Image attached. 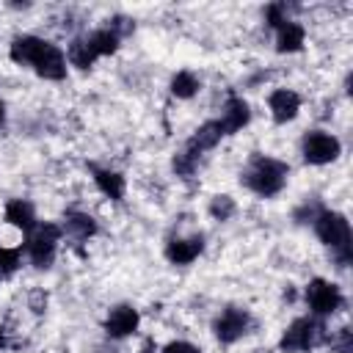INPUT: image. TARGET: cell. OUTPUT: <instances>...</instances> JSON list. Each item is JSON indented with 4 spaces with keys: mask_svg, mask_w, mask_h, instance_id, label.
Here are the masks:
<instances>
[{
    "mask_svg": "<svg viewBox=\"0 0 353 353\" xmlns=\"http://www.w3.org/2000/svg\"><path fill=\"white\" fill-rule=\"evenodd\" d=\"M11 61L19 66H33V72L44 80H63L66 77V55L52 41L39 36H17L8 50Z\"/></svg>",
    "mask_w": 353,
    "mask_h": 353,
    "instance_id": "cell-1",
    "label": "cell"
},
{
    "mask_svg": "<svg viewBox=\"0 0 353 353\" xmlns=\"http://www.w3.org/2000/svg\"><path fill=\"white\" fill-rule=\"evenodd\" d=\"M287 174H290V165L276 160V157H265V154H254L251 163L243 168L240 174V182L254 190L256 196L262 199H270L276 193H281L284 182H287Z\"/></svg>",
    "mask_w": 353,
    "mask_h": 353,
    "instance_id": "cell-2",
    "label": "cell"
},
{
    "mask_svg": "<svg viewBox=\"0 0 353 353\" xmlns=\"http://www.w3.org/2000/svg\"><path fill=\"white\" fill-rule=\"evenodd\" d=\"M312 223H314V232H317L320 243L331 248L336 265H339V268H347V265L353 262V234H350V221H347L342 212L323 210Z\"/></svg>",
    "mask_w": 353,
    "mask_h": 353,
    "instance_id": "cell-3",
    "label": "cell"
},
{
    "mask_svg": "<svg viewBox=\"0 0 353 353\" xmlns=\"http://www.w3.org/2000/svg\"><path fill=\"white\" fill-rule=\"evenodd\" d=\"M323 342H325V325L317 317H298L281 334L279 347L284 353H303V350H312Z\"/></svg>",
    "mask_w": 353,
    "mask_h": 353,
    "instance_id": "cell-4",
    "label": "cell"
},
{
    "mask_svg": "<svg viewBox=\"0 0 353 353\" xmlns=\"http://www.w3.org/2000/svg\"><path fill=\"white\" fill-rule=\"evenodd\" d=\"M61 234H63V229L55 226V223H41V226H36V229L28 234V240H25V254L30 256V262H33L36 268H50V265H52Z\"/></svg>",
    "mask_w": 353,
    "mask_h": 353,
    "instance_id": "cell-5",
    "label": "cell"
},
{
    "mask_svg": "<svg viewBox=\"0 0 353 353\" xmlns=\"http://www.w3.org/2000/svg\"><path fill=\"white\" fill-rule=\"evenodd\" d=\"M306 303L314 317H325V314H334L336 309H342L345 298L336 284H331L325 279H312L306 287Z\"/></svg>",
    "mask_w": 353,
    "mask_h": 353,
    "instance_id": "cell-6",
    "label": "cell"
},
{
    "mask_svg": "<svg viewBox=\"0 0 353 353\" xmlns=\"http://www.w3.org/2000/svg\"><path fill=\"white\" fill-rule=\"evenodd\" d=\"M339 152H342V146L331 132L312 130V132L303 135V160L309 165H325V163L336 160Z\"/></svg>",
    "mask_w": 353,
    "mask_h": 353,
    "instance_id": "cell-7",
    "label": "cell"
},
{
    "mask_svg": "<svg viewBox=\"0 0 353 353\" xmlns=\"http://www.w3.org/2000/svg\"><path fill=\"white\" fill-rule=\"evenodd\" d=\"M251 323H254V320H251V314H248L245 309H240V306H226V309L215 317L212 331H215L218 342L232 345V342H237L243 334H248Z\"/></svg>",
    "mask_w": 353,
    "mask_h": 353,
    "instance_id": "cell-8",
    "label": "cell"
},
{
    "mask_svg": "<svg viewBox=\"0 0 353 353\" xmlns=\"http://www.w3.org/2000/svg\"><path fill=\"white\" fill-rule=\"evenodd\" d=\"M223 138V130H221V124H218V119H212V121H204L193 135H190V141L185 143V149H182V154L188 157V160H193L196 165H199V157L204 154V152H210V149H215V143Z\"/></svg>",
    "mask_w": 353,
    "mask_h": 353,
    "instance_id": "cell-9",
    "label": "cell"
},
{
    "mask_svg": "<svg viewBox=\"0 0 353 353\" xmlns=\"http://www.w3.org/2000/svg\"><path fill=\"white\" fill-rule=\"evenodd\" d=\"M141 323V314L135 306L130 303H119L110 309L108 320H105V334L113 336V339H121V336H130Z\"/></svg>",
    "mask_w": 353,
    "mask_h": 353,
    "instance_id": "cell-10",
    "label": "cell"
},
{
    "mask_svg": "<svg viewBox=\"0 0 353 353\" xmlns=\"http://www.w3.org/2000/svg\"><path fill=\"white\" fill-rule=\"evenodd\" d=\"M248 119H251L248 102H245L243 97H234V94H232V97L226 99V105H223V113H221L218 124H221L223 135H234L237 130H243V127L248 124Z\"/></svg>",
    "mask_w": 353,
    "mask_h": 353,
    "instance_id": "cell-11",
    "label": "cell"
},
{
    "mask_svg": "<svg viewBox=\"0 0 353 353\" xmlns=\"http://www.w3.org/2000/svg\"><path fill=\"white\" fill-rule=\"evenodd\" d=\"M268 105H270V113H273V121L276 124H287L298 116V108H301V97L295 91H287V88H276L270 97H268Z\"/></svg>",
    "mask_w": 353,
    "mask_h": 353,
    "instance_id": "cell-12",
    "label": "cell"
},
{
    "mask_svg": "<svg viewBox=\"0 0 353 353\" xmlns=\"http://www.w3.org/2000/svg\"><path fill=\"white\" fill-rule=\"evenodd\" d=\"M201 251H204V237L201 234H193V237H185V240H168L165 243V259L171 265H190Z\"/></svg>",
    "mask_w": 353,
    "mask_h": 353,
    "instance_id": "cell-13",
    "label": "cell"
},
{
    "mask_svg": "<svg viewBox=\"0 0 353 353\" xmlns=\"http://www.w3.org/2000/svg\"><path fill=\"white\" fill-rule=\"evenodd\" d=\"M6 223H11V226L22 229L25 234H30V232L39 226L33 204L25 201V199H11V201L6 204Z\"/></svg>",
    "mask_w": 353,
    "mask_h": 353,
    "instance_id": "cell-14",
    "label": "cell"
},
{
    "mask_svg": "<svg viewBox=\"0 0 353 353\" xmlns=\"http://www.w3.org/2000/svg\"><path fill=\"white\" fill-rule=\"evenodd\" d=\"M63 232L77 240V243H85L88 237L97 234V221L88 215V212H80V210H69L63 215Z\"/></svg>",
    "mask_w": 353,
    "mask_h": 353,
    "instance_id": "cell-15",
    "label": "cell"
},
{
    "mask_svg": "<svg viewBox=\"0 0 353 353\" xmlns=\"http://www.w3.org/2000/svg\"><path fill=\"white\" fill-rule=\"evenodd\" d=\"M303 39H306V30L303 25L287 19L276 28V50L279 52H298L303 47Z\"/></svg>",
    "mask_w": 353,
    "mask_h": 353,
    "instance_id": "cell-16",
    "label": "cell"
},
{
    "mask_svg": "<svg viewBox=\"0 0 353 353\" xmlns=\"http://www.w3.org/2000/svg\"><path fill=\"white\" fill-rule=\"evenodd\" d=\"M91 168V174H94V182H97V188L108 196V199H113V201H121V196H124V176L119 174V171H110V168H99V165H88Z\"/></svg>",
    "mask_w": 353,
    "mask_h": 353,
    "instance_id": "cell-17",
    "label": "cell"
},
{
    "mask_svg": "<svg viewBox=\"0 0 353 353\" xmlns=\"http://www.w3.org/2000/svg\"><path fill=\"white\" fill-rule=\"evenodd\" d=\"M199 88H201L199 77H196L193 72H188V69L176 72V74H174V80H171V94H174V97H179V99H190Z\"/></svg>",
    "mask_w": 353,
    "mask_h": 353,
    "instance_id": "cell-18",
    "label": "cell"
},
{
    "mask_svg": "<svg viewBox=\"0 0 353 353\" xmlns=\"http://www.w3.org/2000/svg\"><path fill=\"white\" fill-rule=\"evenodd\" d=\"M19 256H22V245H17V248H3L0 245V279H8V276L17 273Z\"/></svg>",
    "mask_w": 353,
    "mask_h": 353,
    "instance_id": "cell-19",
    "label": "cell"
},
{
    "mask_svg": "<svg viewBox=\"0 0 353 353\" xmlns=\"http://www.w3.org/2000/svg\"><path fill=\"white\" fill-rule=\"evenodd\" d=\"M210 215L215 221H229L234 215V199L232 196H215L210 201Z\"/></svg>",
    "mask_w": 353,
    "mask_h": 353,
    "instance_id": "cell-20",
    "label": "cell"
},
{
    "mask_svg": "<svg viewBox=\"0 0 353 353\" xmlns=\"http://www.w3.org/2000/svg\"><path fill=\"white\" fill-rule=\"evenodd\" d=\"M265 19H268L270 28H279L281 22H287V6L284 3H270L265 8Z\"/></svg>",
    "mask_w": 353,
    "mask_h": 353,
    "instance_id": "cell-21",
    "label": "cell"
},
{
    "mask_svg": "<svg viewBox=\"0 0 353 353\" xmlns=\"http://www.w3.org/2000/svg\"><path fill=\"white\" fill-rule=\"evenodd\" d=\"M331 345L336 347V353H353V331L347 325H342L336 331V339H331Z\"/></svg>",
    "mask_w": 353,
    "mask_h": 353,
    "instance_id": "cell-22",
    "label": "cell"
},
{
    "mask_svg": "<svg viewBox=\"0 0 353 353\" xmlns=\"http://www.w3.org/2000/svg\"><path fill=\"white\" fill-rule=\"evenodd\" d=\"M320 212H323V207H320L317 201H312V204L306 201V204H303V207L295 212V221H301V223H309V221H314Z\"/></svg>",
    "mask_w": 353,
    "mask_h": 353,
    "instance_id": "cell-23",
    "label": "cell"
},
{
    "mask_svg": "<svg viewBox=\"0 0 353 353\" xmlns=\"http://www.w3.org/2000/svg\"><path fill=\"white\" fill-rule=\"evenodd\" d=\"M163 353H201L196 345H190V342H185V339H176V342H168L165 347H163Z\"/></svg>",
    "mask_w": 353,
    "mask_h": 353,
    "instance_id": "cell-24",
    "label": "cell"
},
{
    "mask_svg": "<svg viewBox=\"0 0 353 353\" xmlns=\"http://www.w3.org/2000/svg\"><path fill=\"white\" fill-rule=\"evenodd\" d=\"M44 306H47V295H44L41 290H33V292H30V309H33L36 314H41Z\"/></svg>",
    "mask_w": 353,
    "mask_h": 353,
    "instance_id": "cell-25",
    "label": "cell"
},
{
    "mask_svg": "<svg viewBox=\"0 0 353 353\" xmlns=\"http://www.w3.org/2000/svg\"><path fill=\"white\" fill-rule=\"evenodd\" d=\"M6 121V105H3V99H0V124Z\"/></svg>",
    "mask_w": 353,
    "mask_h": 353,
    "instance_id": "cell-26",
    "label": "cell"
},
{
    "mask_svg": "<svg viewBox=\"0 0 353 353\" xmlns=\"http://www.w3.org/2000/svg\"><path fill=\"white\" fill-rule=\"evenodd\" d=\"M141 353H154V350H152V347H143V350H141Z\"/></svg>",
    "mask_w": 353,
    "mask_h": 353,
    "instance_id": "cell-27",
    "label": "cell"
}]
</instances>
